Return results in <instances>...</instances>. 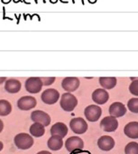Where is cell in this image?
I'll list each match as a JSON object with an SVG mask.
<instances>
[{"mask_svg":"<svg viewBox=\"0 0 138 154\" xmlns=\"http://www.w3.org/2000/svg\"><path fill=\"white\" fill-rule=\"evenodd\" d=\"M60 98V93L54 88H48L44 90L41 96L42 101L46 105H53Z\"/></svg>","mask_w":138,"mask_h":154,"instance_id":"7","label":"cell"},{"mask_svg":"<svg viewBox=\"0 0 138 154\" xmlns=\"http://www.w3.org/2000/svg\"><path fill=\"white\" fill-rule=\"evenodd\" d=\"M108 112L111 116L118 118V117H122L126 115L127 108H126V106L122 104L121 102H115L111 104V106H109Z\"/></svg>","mask_w":138,"mask_h":154,"instance_id":"14","label":"cell"},{"mask_svg":"<svg viewBox=\"0 0 138 154\" xmlns=\"http://www.w3.org/2000/svg\"><path fill=\"white\" fill-rule=\"evenodd\" d=\"M129 91L132 95L138 97V79H132V82L129 86Z\"/></svg>","mask_w":138,"mask_h":154,"instance_id":"24","label":"cell"},{"mask_svg":"<svg viewBox=\"0 0 138 154\" xmlns=\"http://www.w3.org/2000/svg\"><path fill=\"white\" fill-rule=\"evenodd\" d=\"M78 105V99L77 97L72 95L71 93H64L61 97L60 106L61 107L66 111V112H71L75 109V107Z\"/></svg>","mask_w":138,"mask_h":154,"instance_id":"2","label":"cell"},{"mask_svg":"<svg viewBox=\"0 0 138 154\" xmlns=\"http://www.w3.org/2000/svg\"><path fill=\"white\" fill-rule=\"evenodd\" d=\"M100 126L105 132L112 133V132H115L118 129V121L114 116H106L101 120Z\"/></svg>","mask_w":138,"mask_h":154,"instance_id":"11","label":"cell"},{"mask_svg":"<svg viewBox=\"0 0 138 154\" xmlns=\"http://www.w3.org/2000/svg\"><path fill=\"white\" fill-rule=\"evenodd\" d=\"M12 112V105L5 99H0V116H6Z\"/></svg>","mask_w":138,"mask_h":154,"instance_id":"21","label":"cell"},{"mask_svg":"<svg viewBox=\"0 0 138 154\" xmlns=\"http://www.w3.org/2000/svg\"><path fill=\"white\" fill-rule=\"evenodd\" d=\"M5 80H6V78H5V77H0V85L3 84L4 82H5Z\"/></svg>","mask_w":138,"mask_h":154,"instance_id":"26","label":"cell"},{"mask_svg":"<svg viewBox=\"0 0 138 154\" xmlns=\"http://www.w3.org/2000/svg\"><path fill=\"white\" fill-rule=\"evenodd\" d=\"M100 86L104 89H112L117 85V78L115 77H101L99 79Z\"/></svg>","mask_w":138,"mask_h":154,"instance_id":"19","label":"cell"},{"mask_svg":"<svg viewBox=\"0 0 138 154\" xmlns=\"http://www.w3.org/2000/svg\"><path fill=\"white\" fill-rule=\"evenodd\" d=\"M65 147L69 152H79L84 148V142L78 136H71L65 142Z\"/></svg>","mask_w":138,"mask_h":154,"instance_id":"4","label":"cell"},{"mask_svg":"<svg viewBox=\"0 0 138 154\" xmlns=\"http://www.w3.org/2000/svg\"><path fill=\"white\" fill-rule=\"evenodd\" d=\"M125 134L131 139H138V122H130L124 128Z\"/></svg>","mask_w":138,"mask_h":154,"instance_id":"17","label":"cell"},{"mask_svg":"<svg viewBox=\"0 0 138 154\" xmlns=\"http://www.w3.org/2000/svg\"><path fill=\"white\" fill-rule=\"evenodd\" d=\"M70 127L73 133L77 134H83L88 130V124L82 117H76L71 120Z\"/></svg>","mask_w":138,"mask_h":154,"instance_id":"5","label":"cell"},{"mask_svg":"<svg viewBox=\"0 0 138 154\" xmlns=\"http://www.w3.org/2000/svg\"><path fill=\"white\" fill-rule=\"evenodd\" d=\"M102 114V109L97 105L88 106L84 110V116L89 122H97Z\"/></svg>","mask_w":138,"mask_h":154,"instance_id":"6","label":"cell"},{"mask_svg":"<svg viewBox=\"0 0 138 154\" xmlns=\"http://www.w3.org/2000/svg\"><path fill=\"white\" fill-rule=\"evenodd\" d=\"M14 143L19 150H28L33 145V138L31 134L26 133H21L14 136Z\"/></svg>","mask_w":138,"mask_h":154,"instance_id":"1","label":"cell"},{"mask_svg":"<svg viewBox=\"0 0 138 154\" xmlns=\"http://www.w3.org/2000/svg\"><path fill=\"white\" fill-rule=\"evenodd\" d=\"M80 84V81L76 77H67V78H64L61 81L62 88L69 93L76 91L79 88Z\"/></svg>","mask_w":138,"mask_h":154,"instance_id":"10","label":"cell"},{"mask_svg":"<svg viewBox=\"0 0 138 154\" xmlns=\"http://www.w3.org/2000/svg\"><path fill=\"white\" fill-rule=\"evenodd\" d=\"M37 105L36 99L32 96H24L18 99L17 101V106L20 110L23 111H28L33 108H34Z\"/></svg>","mask_w":138,"mask_h":154,"instance_id":"8","label":"cell"},{"mask_svg":"<svg viewBox=\"0 0 138 154\" xmlns=\"http://www.w3.org/2000/svg\"><path fill=\"white\" fill-rule=\"evenodd\" d=\"M42 85L43 86H50L54 83L55 78L54 77H49V78H41Z\"/></svg>","mask_w":138,"mask_h":154,"instance_id":"25","label":"cell"},{"mask_svg":"<svg viewBox=\"0 0 138 154\" xmlns=\"http://www.w3.org/2000/svg\"><path fill=\"white\" fill-rule=\"evenodd\" d=\"M126 154H138V143L131 142L125 147Z\"/></svg>","mask_w":138,"mask_h":154,"instance_id":"22","label":"cell"},{"mask_svg":"<svg viewBox=\"0 0 138 154\" xmlns=\"http://www.w3.org/2000/svg\"><path fill=\"white\" fill-rule=\"evenodd\" d=\"M52 135H57L61 138H64L68 134V126L61 122H58L54 124L50 130Z\"/></svg>","mask_w":138,"mask_h":154,"instance_id":"15","label":"cell"},{"mask_svg":"<svg viewBox=\"0 0 138 154\" xmlns=\"http://www.w3.org/2000/svg\"><path fill=\"white\" fill-rule=\"evenodd\" d=\"M42 82L41 78L38 77H31L26 79L24 83V87L27 92L31 94H37L42 90Z\"/></svg>","mask_w":138,"mask_h":154,"instance_id":"3","label":"cell"},{"mask_svg":"<svg viewBox=\"0 0 138 154\" xmlns=\"http://www.w3.org/2000/svg\"><path fill=\"white\" fill-rule=\"evenodd\" d=\"M29 133L33 137H42L45 134V127L38 123H33L29 129Z\"/></svg>","mask_w":138,"mask_h":154,"instance_id":"20","label":"cell"},{"mask_svg":"<svg viewBox=\"0 0 138 154\" xmlns=\"http://www.w3.org/2000/svg\"><path fill=\"white\" fill-rule=\"evenodd\" d=\"M3 149H4V144H3V143L0 141V152H1Z\"/></svg>","mask_w":138,"mask_h":154,"instance_id":"29","label":"cell"},{"mask_svg":"<svg viewBox=\"0 0 138 154\" xmlns=\"http://www.w3.org/2000/svg\"><path fill=\"white\" fill-rule=\"evenodd\" d=\"M31 119L34 123H38L42 125L44 127L48 126L51 124V116L44 111L42 110H35L33 111L31 114Z\"/></svg>","mask_w":138,"mask_h":154,"instance_id":"9","label":"cell"},{"mask_svg":"<svg viewBox=\"0 0 138 154\" xmlns=\"http://www.w3.org/2000/svg\"><path fill=\"white\" fill-rule=\"evenodd\" d=\"M63 141L62 138L57 135H52L47 142V146L52 151H59L62 148Z\"/></svg>","mask_w":138,"mask_h":154,"instance_id":"18","label":"cell"},{"mask_svg":"<svg viewBox=\"0 0 138 154\" xmlns=\"http://www.w3.org/2000/svg\"><path fill=\"white\" fill-rule=\"evenodd\" d=\"M21 82L18 79H9L5 80V89L6 92L10 94H15L18 93L21 89Z\"/></svg>","mask_w":138,"mask_h":154,"instance_id":"16","label":"cell"},{"mask_svg":"<svg viewBox=\"0 0 138 154\" xmlns=\"http://www.w3.org/2000/svg\"><path fill=\"white\" fill-rule=\"evenodd\" d=\"M98 146L104 152H109L114 148L115 141L109 135H103L98 140Z\"/></svg>","mask_w":138,"mask_h":154,"instance_id":"13","label":"cell"},{"mask_svg":"<svg viewBox=\"0 0 138 154\" xmlns=\"http://www.w3.org/2000/svg\"><path fill=\"white\" fill-rule=\"evenodd\" d=\"M127 107L132 113H138V97H133L128 100Z\"/></svg>","mask_w":138,"mask_h":154,"instance_id":"23","label":"cell"},{"mask_svg":"<svg viewBox=\"0 0 138 154\" xmlns=\"http://www.w3.org/2000/svg\"><path fill=\"white\" fill-rule=\"evenodd\" d=\"M3 129H4V123H3V121L0 119V133L3 131Z\"/></svg>","mask_w":138,"mask_h":154,"instance_id":"27","label":"cell"},{"mask_svg":"<svg viewBox=\"0 0 138 154\" xmlns=\"http://www.w3.org/2000/svg\"><path fill=\"white\" fill-rule=\"evenodd\" d=\"M92 100L94 103L98 105H103L106 104L109 98V94L108 91L104 88H97L92 93Z\"/></svg>","mask_w":138,"mask_h":154,"instance_id":"12","label":"cell"},{"mask_svg":"<svg viewBox=\"0 0 138 154\" xmlns=\"http://www.w3.org/2000/svg\"><path fill=\"white\" fill-rule=\"evenodd\" d=\"M36 154H52L50 152H47V151H41L39 152H37Z\"/></svg>","mask_w":138,"mask_h":154,"instance_id":"28","label":"cell"}]
</instances>
